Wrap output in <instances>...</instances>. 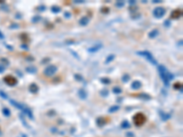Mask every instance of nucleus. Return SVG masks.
Instances as JSON below:
<instances>
[{
    "instance_id": "1",
    "label": "nucleus",
    "mask_w": 183,
    "mask_h": 137,
    "mask_svg": "<svg viewBox=\"0 0 183 137\" xmlns=\"http://www.w3.org/2000/svg\"><path fill=\"white\" fill-rule=\"evenodd\" d=\"M158 71H159L160 77H161V79L163 80L164 84L166 86H168L169 85V80H172V79L174 78V76H173L171 73H169V72L166 69V68L163 67V66H158Z\"/></svg>"
},
{
    "instance_id": "2",
    "label": "nucleus",
    "mask_w": 183,
    "mask_h": 137,
    "mask_svg": "<svg viewBox=\"0 0 183 137\" xmlns=\"http://www.w3.org/2000/svg\"><path fill=\"white\" fill-rule=\"evenodd\" d=\"M137 54L138 55H140V56H143V57H145V58H147V60L151 62L152 64H154V65H157V61L156 60L154 59V57L151 55V53L148 51H139L137 52Z\"/></svg>"
},
{
    "instance_id": "3",
    "label": "nucleus",
    "mask_w": 183,
    "mask_h": 137,
    "mask_svg": "<svg viewBox=\"0 0 183 137\" xmlns=\"http://www.w3.org/2000/svg\"><path fill=\"white\" fill-rule=\"evenodd\" d=\"M56 71H57V67H55V66L52 65V66L47 67V68L44 69V74L46 76H52Z\"/></svg>"
},
{
    "instance_id": "4",
    "label": "nucleus",
    "mask_w": 183,
    "mask_h": 137,
    "mask_svg": "<svg viewBox=\"0 0 183 137\" xmlns=\"http://www.w3.org/2000/svg\"><path fill=\"white\" fill-rule=\"evenodd\" d=\"M165 13H166V10L163 8H157L153 11V14L156 17H162L165 15Z\"/></svg>"
},
{
    "instance_id": "5",
    "label": "nucleus",
    "mask_w": 183,
    "mask_h": 137,
    "mask_svg": "<svg viewBox=\"0 0 183 137\" xmlns=\"http://www.w3.org/2000/svg\"><path fill=\"white\" fill-rule=\"evenodd\" d=\"M131 87H132V89H134V90H138L141 87V82L138 81V80H135V81H134L133 83H132Z\"/></svg>"
},
{
    "instance_id": "6",
    "label": "nucleus",
    "mask_w": 183,
    "mask_h": 137,
    "mask_svg": "<svg viewBox=\"0 0 183 137\" xmlns=\"http://www.w3.org/2000/svg\"><path fill=\"white\" fill-rule=\"evenodd\" d=\"M11 103L15 106V107H17L18 109H20V110H25V107L23 106V105H21V104H19L17 102H15V101H13V100H11Z\"/></svg>"
},
{
    "instance_id": "7",
    "label": "nucleus",
    "mask_w": 183,
    "mask_h": 137,
    "mask_svg": "<svg viewBox=\"0 0 183 137\" xmlns=\"http://www.w3.org/2000/svg\"><path fill=\"white\" fill-rule=\"evenodd\" d=\"M158 30H157V29H154V30H152V31L149 33V38H156V37L158 36Z\"/></svg>"
},
{
    "instance_id": "8",
    "label": "nucleus",
    "mask_w": 183,
    "mask_h": 137,
    "mask_svg": "<svg viewBox=\"0 0 183 137\" xmlns=\"http://www.w3.org/2000/svg\"><path fill=\"white\" fill-rule=\"evenodd\" d=\"M89 22V18L87 17H83L81 20H80V23H81V25H86L87 23Z\"/></svg>"
},
{
    "instance_id": "9",
    "label": "nucleus",
    "mask_w": 183,
    "mask_h": 137,
    "mask_svg": "<svg viewBox=\"0 0 183 137\" xmlns=\"http://www.w3.org/2000/svg\"><path fill=\"white\" fill-rule=\"evenodd\" d=\"M101 47H102V45H96V46H94V47H92L91 49H89V51L90 52H95L97 51L99 49H100Z\"/></svg>"
},
{
    "instance_id": "10",
    "label": "nucleus",
    "mask_w": 183,
    "mask_h": 137,
    "mask_svg": "<svg viewBox=\"0 0 183 137\" xmlns=\"http://www.w3.org/2000/svg\"><path fill=\"white\" fill-rule=\"evenodd\" d=\"M26 70H27L28 72H30V73H35V72H37V68H34V67H28V68H26Z\"/></svg>"
},
{
    "instance_id": "11",
    "label": "nucleus",
    "mask_w": 183,
    "mask_h": 137,
    "mask_svg": "<svg viewBox=\"0 0 183 137\" xmlns=\"http://www.w3.org/2000/svg\"><path fill=\"white\" fill-rule=\"evenodd\" d=\"M79 95H80V97H81L82 99H85V98H86V93L84 92L83 90H80V91H79Z\"/></svg>"
},
{
    "instance_id": "12",
    "label": "nucleus",
    "mask_w": 183,
    "mask_h": 137,
    "mask_svg": "<svg viewBox=\"0 0 183 137\" xmlns=\"http://www.w3.org/2000/svg\"><path fill=\"white\" fill-rule=\"evenodd\" d=\"M116 110H119V106H113V107H111L109 111L110 112H113V111H115Z\"/></svg>"
},
{
    "instance_id": "13",
    "label": "nucleus",
    "mask_w": 183,
    "mask_h": 137,
    "mask_svg": "<svg viewBox=\"0 0 183 137\" xmlns=\"http://www.w3.org/2000/svg\"><path fill=\"white\" fill-rule=\"evenodd\" d=\"M114 59H115V55H110L108 58H107V60H106L105 62H106V63H109L110 61H112Z\"/></svg>"
},
{
    "instance_id": "14",
    "label": "nucleus",
    "mask_w": 183,
    "mask_h": 137,
    "mask_svg": "<svg viewBox=\"0 0 183 137\" xmlns=\"http://www.w3.org/2000/svg\"><path fill=\"white\" fill-rule=\"evenodd\" d=\"M113 91H114L115 93H121V91H122V90H121L120 88H114V90H113Z\"/></svg>"
},
{
    "instance_id": "15",
    "label": "nucleus",
    "mask_w": 183,
    "mask_h": 137,
    "mask_svg": "<svg viewBox=\"0 0 183 137\" xmlns=\"http://www.w3.org/2000/svg\"><path fill=\"white\" fill-rule=\"evenodd\" d=\"M123 128H127V127H129V123L127 122H125L124 123H123V126H122Z\"/></svg>"
},
{
    "instance_id": "16",
    "label": "nucleus",
    "mask_w": 183,
    "mask_h": 137,
    "mask_svg": "<svg viewBox=\"0 0 183 137\" xmlns=\"http://www.w3.org/2000/svg\"><path fill=\"white\" fill-rule=\"evenodd\" d=\"M123 80H124V81L125 82V81H126V80H129V76H128V75H125L124 78H123Z\"/></svg>"
}]
</instances>
